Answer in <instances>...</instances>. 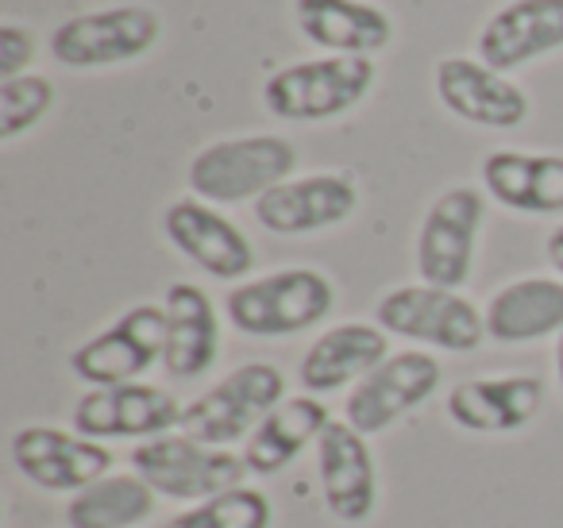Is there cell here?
Returning <instances> with one entry per match:
<instances>
[{"mask_svg": "<svg viewBox=\"0 0 563 528\" xmlns=\"http://www.w3.org/2000/svg\"><path fill=\"white\" fill-rule=\"evenodd\" d=\"M336 305V286L329 274L313 266H286V271L263 274L224 297V317L235 332L274 340V336H298L321 324Z\"/></svg>", "mask_w": 563, "mask_h": 528, "instance_id": "6da1fadb", "label": "cell"}, {"mask_svg": "<svg viewBox=\"0 0 563 528\" xmlns=\"http://www.w3.org/2000/svg\"><path fill=\"white\" fill-rule=\"evenodd\" d=\"M375 63L363 55H324L294 63L263 81V105L271 117L294 124H317L352 112L375 89Z\"/></svg>", "mask_w": 563, "mask_h": 528, "instance_id": "7a4b0ae2", "label": "cell"}, {"mask_svg": "<svg viewBox=\"0 0 563 528\" xmlns=\"http://www.w3.org/2000/svg\"><path fill=\"white\" fill-rule=\"evenodd\" d=\"M298 151L282 135H240L209 143L189 163V189L209 205L258 201L274 186L290 182Z\"/></svg>", "mask_w": 563, "mask_h": 528, "instance_id": "3957f363", "label": "cell"}, {"mask_svg": "<svg viewBox=\"0 0 563 528\" xmlns=\"http://www.w3.org/2000/svg\"><path fill=\"white\" fill-rule=\"evenodd\" d=\"M132 471L170 502H205L243 486L247 463L240 451L212 448L186 432H166L132 448Z\"/></svg>", "mask_w": 563, "mask_h": 528, "instance_id": "277c9868", "label": "cell"}, {"mask_svg": "<svg viewBox=\"0 0 563 528\" xmlns=\"http://www.w3.org/2000/svg\"><path fill=\"white\" fill-rule=\"evenodd\" d=\"M282 402H286V374L274 363H243L186 405L178 432L212 448H232L247 440Z\"/></svg>", "mask_w": 563, "mask_h": 528, "instance_id": "5b68a950", "label": "cell"}, {"mask_svg": "<svg viewBox=\"0 0 563 528\" xmlns=\"http://www.w3.org/2000/svg\"><path fill=\"white\" fill-rule=\"evenodd\" d=\"M375 324L386 336L440 351H475L486 340V317L475 309V301H467L460 289L424 286V282L378 297Z\"/></svg>", "mask_w": 563, "mask_h": 528, "instance_id": "8992f818", "label": "cell"}, {"mask_svg": "<svg viewBox=\"0 0 563 528\" xmlns=\"http://www.w3.org/2000/svg\"><path fill=\"white\" fill-rule=\"evenodd\" d=\"M166 355V309L163 305H135L124 317L112 320L104 332L89 336L74 348L70 371L89 389L128 386L140 382Z\"/></svg>", "mask_w": 563, "mask_h": 528, "instance_id": "52a82bcc", "label": "cell"}, {"mask_svg": "<svg viewBox=\"0 0 563 528\" xmlns=\"http://www.w3.org/2000/svg\"><path fill=\"white\" fill-rule=\"evenodd\" d=\"M163 35V20L143 4L81 12L51 32V55L70 70H101L147 55Z\"/></svg>", "mask_w": 563, "mask_h": 528, "instance_id": "ba28073f", "label": "cell"}, {"mask_svg": "<svg viewBox=\"0 0 563 528\" xmlns=\"http://www.w3.org/2000/svg\"><path fill=\"white\" fill-rule=\"evenodd\" d=\"M483 217L486 197L475 186H452L429 205L417 232V274L424 286H467Z\"/></svg>", "mask_w": 563, "mask_h": 528, "instance_id": "9c48e42d", "label": "cell"}, {"mask_svg": "<svg viewBox=\"0 0 563 528\" xmlns=\"http://www.w3.org/2000/svg\"><path fill=\"white\" fill-rule=\"evenodd\" d=\"M440 389V363L429 351H398L355 382L344 397V420L363 436H378L424 405Z\"/></svg>", "mask_w": 563, "mask_h": 528, "instance_id": "30bf717a", "label": "cell"}, {"mask_svg": "<svg viewBox=\"0 0 563 528\" xmlns=\"http://www.w3.org/2000/svg\"><path fill=\"white\" fill-rule=\"evenodd\" d=\"M9 451L16 471L47 494H78L112 471V451L101 440L55 425L16 428Z\"/></svg>", "mask_w": 563, "mask_h": 528, "instance_id": "8fae6325", "label": "cell"}, {"mask_svg": "<svg viewBox=\"0 0 563 528\" xmlns=\"http://www.w3.org/2000/svg\"><path fill=\"white\" fill-rule=\"evenodd\" d=\"M186 405L163 386L128 382V386L89 389L74 405V432L89 440H155L181 425Z\"/></svg>", "mask_w": 563, "mask_h": 528, "instance_id": "7c38bea8", "label": "cell"}, {"mask_svg": "<svg viewBox=\"0 0 563 528\" xmlns=\"http://www.w3.org/2000/svg\"><path fill=\"white\" fill-rule=\"evenodd\" d=\"M163 232L174 243V251H181L189 263L201 266L209 278L240 282L255 266V248L247 235L201 197H178L166 205Z\"/></svg>", "mask_w": 563, "mask_h": 528, "instance_id": "4fadbf2b", "label": "cell"}, {"mask_svg": "<svg viewBox=\"0 0 563 528\" xmlns=\"http://www.w3.org/2000/svg\"><path fill=\"white\" fill-rule=\"evenodd\" d=\"M544 405V382L537 374H478L448 389V420L475 436H509L532 425Z\"/></svg>", "mask_w": 563, "mask_h": 528, "instance_id": "5bb4252c", "label": "cell"}, {"mask_svg": "<svg viewBox=\"0 0 563 528\" xmlns=\"http://www.w3.org/2000/svg\"><path fill=\"white\" fill-rule=\"evenodd\" d=\"M360 205L352 174L321 170L290 178L255 201V220L274 235H313L344 224Z\"/></svg>", "mask_w": 563, "mask_h": 528, "instance_id": "9a60e30c", "label": "cell"}, {"mask_svg": "<svg viewBox=\"0 0 563 528\" xmlns=\"http://www.w3.org/2000/svg\"><path fill=\"white\" fill-rule=\"evenodd\" d=\"M313 448L324 509L344 525H363L378 509V471L367 436L347 420H332Z\"/></svg>", "mask_w": 563, "mask_h": 528, "instance_id": "2e32d148", "label": "cell"}, {"mask_svg": "<svg viewBox=\"0 0 563 528\" xmlns=\"http://www.w3.org/2000/svg\"><path fill=\"white\" fill-rule=\"evenodd\" d=\"M437 97L452 117L475 128L514 132L529 120V97L506 74L490 70L475 58H440L437 66Z\"/></svg>", "mask_w": 563, "mask_h": 528, "instance_id": "e0dca14e", "label": "cell"}, {"mask_svg": "<svg viewBox=\"0 0 563 528\" xmlns=\"http://www.w3.org/2000/svg\"><path fill=\"white\" fill-rule=\"evenodd\" d=\"M563 51V0H509L478 32V63L509 74Z\"/></svg>", "mask_w": 563, "mask_h": 528, "instance_id": "ac0fdd59", "label": "cell"}, {"mask_svg": "<svg viewBox=\"0 0 563 528\" xmlns=\"http://www.w3.org/2000/svg\"><path fill=\"white\" fill-rule=\"evenodd\" d=\"M166 309V355L163 371L174 382H194L217 366L220 320L217 305L194 282H170L163 297Z\"/></svg>", "mask_w": 563, "mask_h": 528, "instance_id": "d6986e66", "label": "cell"}, {"mask_svg": "<svg viewBox=\"0 0 563 528\" xmlns=\"http://www.w3.org/2000/svg\"><path fill=\"white\" fill-rule=\"evenodd\" d=\"M390 359V340L378 324H363V320H347L329 332H321L298 363V378L306 394H336L344 386L367 378L375 366Z\"/></svg>", "mask_w": 563, "mask_h": 528, "instance_id": "ffe728a7", "label": "cell"}, {"mask_svg": "<svg viewBox=\"0 0 563 528\" xmlns=\"http://www.w3.org/2000/svg\"><path fill=\"white\" fill-rule=\"evenodd\" d=\"M332 425L329 409L321 397L313 394H294L282 405H274L263 417V425L243 440V463L247 474L255 479H271V474L286 471L309 443L321 440V432Z\"/></svg>", "mask_w": 563, "mask_h": 528, "instance_id": "44dd1931", "label": "cell"}, {"mask_svg": "<svg viewBox=\"0 0 563 528\" xmlns=\"http://www.w3.org/2000/svg\"><path fill=\"white\" fill-rule=\"evenodd\" d=\"M483 189L514 212L555 217L563 212V155L490 151L483 158Z\"/></svg>", "mask_w": 563, "mask_h": 528, "instance_id": "7402d4cb", "label": "cell"}, {"mask_svg": "<svg viewBox=\"0 0 563 528\" xmlns=\"http://www.w3.org/2000/svg\"><path fill=\"white\" fill-rule=\"evenodd\" d=\"M298 32L309 43L336 55H363L386 51L394 40V24L383 9L363 0H294Z\"/></svg>", "mask_w": 563, "mask_h": 528, "instance_id": "603a6c76", "label": "cell"}, {"mask_svg": "<svg viewBox=\"0 0 563 528\" xmlns=\"http://www.w3.org/2000/svg\"><path fill=\"white\" fill-rule=\"evenodd\" d=\"M486 336L498 343H537L563 332V278H517L486 301Z\"/></svg>", "mask_w": 563, "mask_h": 528, "instance_id": "cb8c5ba5", "label": "cell"}, {"mask_svg": "<svg viewBox=\"0 0 563 528\" xmlns=\"http://www.w3.org/2000/svg\"><path fill=\"white\" fill-rule=\"evenodd\" d=\"M155 490L140 474H104L66 502L70 528H140L155 513Z\"/></svg>", "mask_w": 563, "mask_h": 528, "instance_id": "d4e9b609", "label": "cell"}, {"mask_svg": "<svg viewBox=\"0 0 563 528\" xmlns=\"http://www.w3.org/2000/svg\"><path fill=\"white\" fill-rule=\"evenodd\" d=\"M271 520H274V509L263 490L235 486V490H224V494L205 497V502L181 509L178 517H170L163 528H271Z\"/></svg>", "mask_w": 563, "mask_h": 528, "instance_id": "484cf974", "label": "cell"}, {"mask_svg": "<svg viewBox=\"0 0 563 528\" xmlns=\"http://www.w3.org/2000/svg\"><path fill=\"white\" fill-rule=\"evenodd\" d=\"M55 105V86L43 74H20L0 81V140L12 143L32 132Z\"/></svg>", "mask_w": 563, "mask_h": 528, "instance_id": "4316f807", "label": "cell"}, {"mask_svg": "<svg viewBox=\"0 0 563 528\" xmlns=\"http://www.w3.org/2000/svg\"><path fill=\"white\" fill-rule=\"evenodd\" d=\"M35 58V35L20 24L0 28V81L20 78Z\"/></svg>", "mask_w": 563, "mask_h": 528, "instance_id": "83f0119b", "label": "cell"}, {"mask_svg": "<svg viewBox=\"0 0 563 528\" xmlns=\"http://www.w3.org/2000/svg\"><path fill=\"white\" fill-rule=\"evenodd\" d=\"M544 251H548V263L555 266V274L563 278V224H555L544 240Z\"/></svg>", "mask_w": 563, "mask_h": 528, "instance_id": "f1b7e54d", "label": "cell"}, {"mask_svg": "<svg viewBox=\"0 0 563 528\" xmlns=\"http://www.w3.org/2000/svg\"><path fill=\"white\" fill-rule=\"evenodd\" d=\"M555 378H560V389H563V332L555 336Z\"/></svg>", "mask_w": 563, "mask_h": 528, "instance_id": "f546056e", "label": "cell"}]
</instances>
